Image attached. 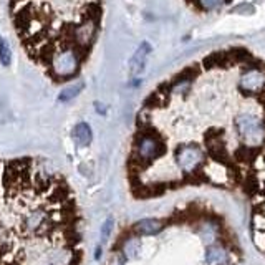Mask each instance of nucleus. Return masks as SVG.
Masks as SVG:
<instances>
[{
	"label": "nucleus",
	"instance_id": "f257e3e1",
	"mask_svg": "<svg viewBox=\"0 0 265 265\" xmlns=\"http://www.w3.org/2000/svg\"><path fill=\"white\" fill-rule=\"evenodd\" d=\"M27 58L56 85L75 82L101 32L103 0H7Z\"/></svg>",
	"mask_w": 265,
	"mask_h": 265
},
{
	"label": "nucleus",
	"instance_id": "f03ea898",
	"mask_svg": "<svg viewBox=\"0 0 265 265\" xmlns=\"http://www.w3.org/2000/svg\"><path fill=\"white\" fill-rule=\"evenodd\" d=\"M235 126L240 139L249 146H259L265 138L264 123L255 115H240L235 120Z\"/></svg>",
	"mask_w": 265,
	"mask_h": 265
},
{
	"label": "nucleus",
	"instance_id": "7ed1b4c3",
	"mask_svg": "<svg viewBox=\"0 0 265 265\" xmlns=\"http://www.w3.org/2000/svg\"><path fill=\"white\" fill-rule=\"evenodd\" d=\"M176 163L181 168V171L186 174L194 173L196 169L204 163V153L197 144H181L176 149Z\"/></svg>",
	"mask_w": 265,
	"mask_h": 265
},
{
	"label": "nucleus",
	"instance_id": "20e7f679",
	"mask_svg": "<svg viewBox=\"0 0 265 265\" xmlns=\"http://www.w3.org/2000/svg\"><path fill=\"white\" fill-rule=\"evenodd\" d=\"M265 85V75L259 70H249L240 78V88L247 89V91H259Z\"/></svg>",
	"mask_w": 265,
	"mask_h": 265
},
{
	"label": "nucleus",
	"instance_id": "39448f33",
	"mask_svg": "<svg viewBox=\"0 0 265 265\" xmlns=\"http://www.w3.org/2000/svg\"><path fill=\"white\" fill-rule=\"evenodd\" d=\"M206 262L207 265H225L229 262V254L221 245H211L206 252Z\"/></svg>",
	"mask_w": 265,
	"mask_h": 265
},
{
	"label": "nucleus",
	"instance_id": "423d86ee",
	"mask_svg": "<svg viewBox=\"0 0 265 265\" xmlns=\"http://www.w3.org/2000/svg\"><path fill=\"white\" fill-rule=\"evenodd\" d=\"M73 138L77 139V143L80 146H88L93 139V131H91V128H89V125H87V123H80V125L75 126Z\"/></svg>",
	"mask_w": 265,
	"mask_h": 265
},
{
	"label": "nucleus",
	"instance_id": "0eeeda50",
	"mask_svg": "<svg viewBox=\"0 0 265 265\" xmlns=\"http://www.w3.org/2000/svg\"><path fill=\"white\" fill-rule=\"evenodd\" d=\"M149 53V45L148 44H144L141 48L136 51V55L132 56V60H131V72L134 73V75H138L143 72V68H144V61H146V55Z\"/></svg>",
	"mask_w": 265,
	"mask_h": 265
},
{
	"label": "nucleus",
	"instance_id": "6e6552de",
	"mask_svg": "<svg viewBox=\"0 0 265 265\" xmlns=\"http://www.w3.org/2000/svg\"><path fill=\"white\" fill-rule=\"evenodd\" d=\"M163 229V224L156 219H143L136 224V230L143 235H154Z\"/></svg>",
	"mask_w": 265,
	"mask_h": 265
},
{
	"label": "nucleus",
	"instance_id": "1a4fd4ad",
	"mask_svg": "<svg viewBox=\"0 0 265 265\" xmlns=\"http://www.w3.org/2000/svg\"><path fill=\"white\" fill-rule=\"evenodd\" d=\"M83 89V83H77V85H72V87H66V88H61V91L58 94V99L60 101H70L73 99L75 96H78Z\"/></svg>",
	"mask_w": 265,
	"mask_h": 265
},
{
	"label": "nucleus",
	"instance_id": "9d476101",
	"mask_svg": "<svg viewBox=\"0 0 265 265\" xmlns=\"http://www.w3.org/2000/svg\"><path fill=\"white\" fill-rule=\"evenodd\" d=\"M141 250V240L139 239H130L123 247V252L128 259H136Z\"/></svg>",
	"mask_w": 265,
	"mask_h": 265
},
{
	"label": "nucleus",
	"instance_id": "9b49d317",
	"mask_svg": "<svg viewBox=\"0 0 265 265\" xmlns=\"http://www.w3.org/2000/svg\"><path fill=\"white\" fill-rule=\"evenodd\" d=\"M12 60V53H10V48H8V44L5 39H0V61L2 65H8Z\"/></svg>",
	"mask_w": 265,
	"mask_h": 265
},
{
	"label": "nucleus",
	"instance_id": "f8f14e48",
	"mask_svg": "<svg viewBox=\"0 0 265 265\" xmlns=\"http://www.w3.org/2000/svg\"><path fill=\"white\" fill-rule=\"evenodd\" d=\"M201 3L204 8H217L224 3V0H201Z\"/></svg>",
	"mask_w": 265,
	"mask_h": 265
},
{
	"label": "nucleus",
	"instance_id": "ddd939ff",
	"mask_svg": "<svg viewBox=\"0 0 265 265\" xmlns=\"http://www.w3.org/2000/svg\"><path fill=\"white\" fill-rule=\"evenodd\" d=\"M111 224H113V221L111 219H108L105 222V225H103V229H101V239L105 240L108 235H110V230H111Z\"/></svg>",
	"mask_w": 265,
	"mask_h": 265
},
{
	"label": "nucleus",
	"instance_id": "4468645a",
	"mask_svg": "<svg viewBox=\"0 0 265 265\" xmlns=\"http://www.w3.org/2000/svg\"><path fill=\"white\" fill-rule=\"evenodd\" d=\"M111 265H123V260H121V259H116Z\"/></svg>",
	"mask_w": 265,
	"mask_h": 265
}]
</instances>
